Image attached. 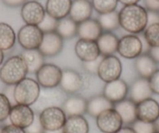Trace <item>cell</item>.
Returning a JSON list of instances; mask_svg holds the SVG:
<instances>
[{
    "mask_svg": "<svg viewBox=\"0 0 159 133\" xmlns=\"http://www.w3.org/2000/svg\"><path fill=\"white\" fill-rule=\"evenodd\" d=\"M119 25L134 34L144 31L148 27V11L140 5L125 6L119 12Z\"/></svg>",
    "mask_w": 159,
    "mask_h": 133,
    "instance_id": "1",
    "label": "cell"
},
{
    "mask_svg": "<svg viewBox=\"0 0 159 133\" xmlns=\"http://www.w3.org/2000/svg\"><path fill=\"white\" fill-rule=\"evenodd\" d=\"M28 73L24 59L20 55L9 58L0 69V79L8 86H15L25 79Z\"/></svg>",
    "mask_w": 159,
    "mask_h": 133,
    "instance_id": "2",
    "label": "cell"
},
{
    "mask_svg": "<svg viewBox=\"0 0 159 133\" xmlns=\"http://www.w3.org/2000/svg\"><path fill=\"white\" fill-rule=\"evenodd\" d=\"M41 86L37 80L27 78L18 82L13 88V99L18 104L30 106L38 100Z\"/></svg>",
    "mask_w": 159,
    "mask_h": 133,
    "instance_id": "3",
    "label": "cell"
},
{
    "mask_svg": "<svg viewBox=\"0 0 159 133\" xmlns=\"http://www.w3.org/2000/svg\"><path fill=\"white\" fill-rule=\"evenodd\" d=\"M44 33L35 25L23 26L17 33V41L24 50L38 49L42 42Z\"/></svg>",
    "mask_w": 159,
    "mask_h": 133,
    "instance_id": "4",
    "label": "cell"
},
{
    "mask_svg": "<svg viewBox=\"0 0 159 133\" xmlns=\"http://www.w3.org/2000/svg\"><path fill=\"white\" fill-rule=\"evenodd\" d=\"M122 72L123 66L121 61L113 55L103 58L99 65L97 75L103 82L106 83L119 79Z\"/></svg>",
    "mask_w": 159,
    "mask_h": 133,
    "instance_id": "5",
    "label": "cell"
},
{
    "mask_svg": "<svg viewBox=\"0 0 159 133\" xmlns=\"http://www.w3.org/2000/svg\"><path fill=\"white\" fill-rule=\"evenodd\" d=\"M62 70L54 64H44L36 73V80L40 86L52 89L59 86L62 79Z\"/></svg>",
    "mask_w": 159,
    "mask_h": 133,
    "instance_id": "6",
    "label": "cell"
},
{
    "mask_svg": "<svg viewBox=\"0 0 159 133\" xmlns=\"http://www.w3.org/2000/svg\"><path fill=\"white\" fill-rule=\"evenodd\" d=\"M39 118L44 129L46 131H55L63 128L67 117L62 108L59 107H48L41 112Z\"/></svg>",
    "mask_w": 159,
    "mask_h": 133,
    "instance_id": "7",
    "label": "cell"
},
{
    "mask_svg": "<svg viewBox=\"0 0 159 133\" xmlns=\"http://www.w3.org/2000/svg\"><path fill=\"white\" fill-rule=\"evenodd\" d=\"M143 43L137 35H125L119 39L117 52L125 59H137L143 53Z\"/></svg>",
    "mask_w": 159,
    "mask_h": 133,
    "instance_id": "8",
    "label": "cell"
},
{
    "mask_svg": "<svg viewBox=\"0 0 159 133\" xmlns=\"http://www.w3.org/2000/svg\"><path fill=\"white\" fill-rule=\"evenodd\" d=\"M98 129L103 133H116L123 127V121L119 113L114 109L105 110L96 117Z\"/></svg>",
    "mask_w": 159,
    "mask_h": 133,
    "instance_id": "9",
    "label": "cell"
},
{
    "mask_svg": "<svg viewBox=\"0 0 159 133\" xmlns=\"http://www.w3.org/2000/svg\"><path fill=\"white\" fill-rule=\"evenodd\" d=\"M45 9L40 2L27 1L21 7L20 15L26 24L38 26L45 16Z\"/></svg>",
    "mask_w": 159,
    "mask_h": 133,
    "instance_id": "10",
    "label": "cell"
},
{
    "mask_svg": "<svg viewBox=\"0 0 159 133\" xmlns=\"http://www.w3.org/2000/svg\"><path fill=\"white\" fill-rule=\"evenodd\" d=\"M63 39L56 31L45 33L39 50L44 57H55L62 51Z\"/></svg>",
    "mask_w": 159,
    "mask_h": 133,
    "instance_id": "11",
    "label": "cell"
},
{
    "mask_svg": "<svg viewBox=\"0 0 159 133\" xmlns=\"http://www.w3.org/2000/svg\"><path fill=\"white\" fill-rule=\"evenodd\" d=\"M34 115L30 106L16 104L12 106L9 118L12 125L25 129L33 122Z\"/></svg>",
    "mask_w": 159,
    "mask_h": 133,
    "instance_id": "12",
    "label": "cell"
},
{
    "mask_svg": "<svg viewBox=\"0 0 159 133\" xmlns=\"http://www.w3.org/2000/svg\"><path fill=\"white\" fill-rule=\"evenodd\" d=\"M128 92L127 83L120 79L106 82L103 89V95L114 104L125 100Z\"/></svg>",
    "mask_w": 159,
    "mask_h": 133,
    "instance_id": "13",
    "label": "cell"
},
{
    "mask_svg": "<svg viewBox=\"0 0 159 133\" xmlns=\"http://www.w3.org/2000/svg\"><path fill=\"white\" fill-rule=\"evenodd\" d=\"M137 120L155 123L159 119V103L152 97L137 104Z\"/></svg>",
    "mask_w": 159,
    "mask_h": 133,
    "instance_id": "14",
    "label": "cell"
},
{
    "mask_svg": "<svg viewBox=\"0 0 159 133\" xmlns=\"http://www.w3.org/2000/svg\"><path fill=\"white\" fill-rule=\"evenodd\" d=\"M83 86L84 80L77 72L70 69L62 70V79L59 86L64 92L74 94L80 91Z\"/></svg>",
    "mask_w": 159,
    "mask_h": 133,
    "instance_id": "15",
    "label": "cell"
},
{
    "mask_svg": "<svg viewBox=\"0 0 159 133\" xmlns=\"http://www.w3.org/2000/svg\"><path fill=\"white\" fill-rule=\"evenodd\" d=\"M75 53L83 62L95 60L101 55L96 41L79 39L75 44Z\"/></svg>",
    "mask_w": 159,
    "mask_h": 133,
    "instance_id": "16",
    "label": "cell"
},
{
    "mask_svg": "<svg viewBox=\"0 0 159 133\" xmlns=\"http://www.w3.org/2000/svg\"><path fill=\"white\" fill-rule=\"evenodd\" d=\"M128 94H129V99L137 104L143 100L151 98L153 92L150 86L149 80L141 77L136 79L129 86Z\"/></svg>",
    "mask_w": 159,
    "mask_h": 133,
    "instance_id": "17",
    "label": "cell"
},
{
    "mask_svg": "<svg viewBox=\"0 0 159 133\" xmlns=\"http://www.w3.org/2000/svg\"><path fill=\"white\" fill-rule=\"evenodd\" d=\"M102 33L103 30L98 20L90 18L78 24L76 35L80 39L96 41Z\"/></svg>",
    "mask_w": 159,
    "mask_h": 133,
    "instance_id": "18",
    "label": "cell"
},
{
    "mask_svg": "<svg viewBox=\"0 0 159 133\" xmlns=\"http://www.w3.org/2000/svg\"><path fill=\"white\" fill-rule=\"evenodd\" d=\"M93 10L90 0H73L69 16L76 24H80L91 18Z\"/></svg>",
    "mask_w": 159,
    "mask_h": 133,
    "instance_id": "19",
    "label": "cell"
},
{
    "mask_svg": "<svg viewBox=\"0 0 159 133\" xmlns=\"http://www.w3.org/2000/svg\"><path fill=\"white\" fill-rule=\"evenodd\" d=\"M114 109L120 115L123 125H133L137 120V104L130 99H125L115 104Z\"/></svg>",
    "mask_w": 159,
    "mask_h": 133,
    "instance_id": "20",
    "label": "cell"
},
{
    "mask_svg": "<svg viewBox=\"0 0 159 133\" xmlns=\"http://www.w3.org/2000/svg\"><path fill=\"white\" fill-rule=\"evenodd\" d=\"M134 67L140 77L148 79L157 70V63L148 52L142 53L135 59Z\"/></svg>",
    "mask_w": 159,
    "mask_h": 133,
    "instance_id": "21",
    "label": "cell"
},
{
    "mask_svg": "<svg viewBox=\"0 0 159 133\" xmlns=\"http://www.w3.org/2000/svg\"><path fill=\"white\" fill-rule=\"evenodd\" d=\"M88 100L80 96H71L64 102L62 108L66 117L83 116L87 113Z\"/></svg>",
    "mask_w": 159,
    "mask_h": 133,
    "instance_id": "22",
    "label": "cell"
},
{
    "mask_svg": "<svg viewBox=\"0 0 159 133\" xmlns=\"http://www.w3.org/2000/svg\"><path fill=\"white\" fill-rule=\"evenodd\" d=\"M72 0H47L45 12L57 20L63 19L70 14Z\"/></svg>",
    "mask_w": 159,
    "mask_h": 133,
    "instance_id": "23",
    "label": "cell"
},
{
    "mask_svg": "<svg viewBox=\"0 0 159 133\" xmlns=\"http://www.w3.org/2000/svg\"><path fill=\"white\" fill-rule=\"evenodd\" d=\"M119 39L112 32L103 31L98 39L96 41L100 51L101 55H113L118 51Z\"/></svg>",
    "mask_w": 159,
    "mask_h": 133,
    "instance_id": "24",
    "label": "cell"
},
{
    "mask_svg": "<svg viewBox=\"0 0 159 133\" xmlns=\"http://www.w3.org/2000/svg\"><path fill=\"white\" fill-rule=\"evenodd\" d=\"M20 56L24 59L29 73L36 74L40 68L44 65V55L38 49L24 50Z\"/></svg>",
    "mask_w": 159,
    "mask_h": 133,
    "instance_id": "25",
    "label": "cell"
},
{
    "mask_svg": "<svg viewBox=\"0 0 159 133\" xmlns=\"http://www.w3.org/2000/svg\"><path fill=\"white\" fill-rule=\"evenodd\" d=\"M110 108H114V104L109 101L102 94L94 96L88 100L87 113L91 117H97L101 113Z\"/></svg>",
    "mask_w": 159,
    "mask_h": 133,
    "instance_id": "26",
    "label": "cell"
},
{
    "mask_svg": "<svg viewBox=\"0 0 159 133\" xmlns=\"http://www.w3.org/2000/svg\"><path fill=\"white\" fill-rule=\"evenodd\" d=\"M63 133H89V124L84 116L67 117Z\"/></svg>",
    "mask_w": 159,
    "mask_h": 133,
    "instance_id": "27",
    "label": "cell"
},
{
    "mask_svg": "<svg viewBox=\"0 0 159 133\" xmlns=\"http://www.w3.org/2000/svg\"><path fill=\"white\" fill-rule=\"evenodd\" d=\"M16 33L13 27L6 23H0V49L10 50L16 43Z\"/></svg>",
    "mask_w": 159,
    "mask_h": 133,
    "instance_id": "28",
    "label": "cell"
},
{
    "mask_svg": "<svg viewBox=\"0 0 159 133\" xmlns=\"http://www.w3.org/2000/svg\"><path fill=\"white\" fill-rule=\"evenodd\" d=\"M77 26L71 18L66 17L58 21L56 31L62 39H71L77 34Z\"/></svg>",
    "mask_w": 159,
    "mask_h": 133,
    "instance_id": "29",
    "label": "cell"
},
{
    "mask_svg": "<svg viewBox=\"0 0 159 133\" xmlns=\"http://www.w3.org/2000/svg\"><path fill=\"white\" fill-rule=\"evenodd\" d=\"M98 20L103 31L105 32H111L120 27L119 13L116 11L105 14H99Z\"/></svg>",
    "mask_w": 159,
    "mask_h": 133,
    "instance_id": "30",
    "label": "cell"
},
{
    "mask_svg": "<svg viewBox=\"0 0 159 133\" xmlns=\"http://www.w3.org/2000/svg\"><path fill=\"white\" fill-rule=\"evenodd\" d=\"M143 38L150 48L159 47V24L148 26L143 31Z\"/></svg>",
    "mask_w": 159,
    "mask_h": 133,
    "instance_id": "31",
    "label": "cell"
},
{
    "mask_svg": "<svg viewBox=\"0 0 159 133\" xmlns=\"http://www.w3.org/2000/svg\"><path fill=\"white\" fill-rule=\"evenodd\" d=\"M119 0H91L93 8L99 14L116 11Z\"/></svg>",
    "mask_w": 159,
    "mask_h": 133,
    "instance_id": "32",
    "label": "cell"
},
{
    "mask_svg": "<svg viewBox=\"0 0 159 133\" xmlns=\"http://www.w3.org/2000/svg\"><path fill=\"white\" fill-rule=\"evenodd\" d=\"M12 105L6 94L0 93V122L7 120L10 116Z\"/></svg>",
    "mask_w": 159,
    "mask_h": 133,
    "instance_id": "33",
    "label": "cell"
},
{
    "mask_svg": "<svg viewBox=\"0 0 159 133\" xmlns=\"http://www.w3.org/2000/svg\"><path fill=\"white\" fill-rule=\"evenodd\" d=\"M131 125L136 133H155L157 131L155 123H150V122L137 120Z\"/></svg>",
    "mask_w": 159,
    "mask_h": 133,
    "instance_id": "34",
    "label": "cell"
},
{
    "mask_svg": "<svg viewBox=\"0 0 159 133\" xmlns=\"http://www.w3.org/2000/svg\"><path fill=\"white\" fill-rule=\"evenodd\" d=\"M58 21L59 20L53 18L52 16L48 15V13H45L43 20L38 25V27L42 30V31L44 33L56 31V27H57L58 25Z\"/></svg>",
    "mask_w": 159,
    "mask_h": 133,
    "instance_id": "35",
    "label": "cell"
},
{
    "mask_svg": "<svg viewBox=\"0 0 159 133\" xmlns=\"http://www.w3.org/2000/svg\"><path fill=\"white\" fill-rule=\"evenodd\" d=\"M104 57H105V56L100 55L97 59H95V60L91 61V62H83V67L85 71H86L87 73H90V74L97 75L99 65H100L101 62H102Z\"/></svg>",
    "mask_w": 159,
    "mask_h": 133,
    "instance_id": "36",
    "label": "cell"
},
{
    "mask_svg": "<svg viewBox=\"0 0 159 133\" xmlns=\"http://www.w3.org/2000/svg\"><path fill=\"white\" fill-rule=\"evenodd\" d=\"M26 133H44L45 129L42 125L39 118V114H35L33 122L25 128Z\"/></svg>",
    "mask_w": 159,
    "mask_h": 133,
    "instance_id": "37",
    "label": "cell"
},
{
    "mask_svg": "<svg viewBox=\"0 0 159 133\" xmlns=\"http://www.w3.org/2000/svg\"><path fill=\"white\" fill-rule=\"evenodd\" d=\"M150 86L153 94L159 95V69H157L151 77L148 79Z\"/></svg>",
    "mask_w": 159,
    "mask_h": 133,
    "instance_id": "38",
    "label": "cell"
},
{
    "mask_svg": "<svg viewBox=\"0 0 159 133\" xmlns=\"http://www.w3.org/2000/svg\"><path fill=\"white\" fill-rule=\"evenodd\" d=\"M0 133H26V131L24 128H21L11 124V125H6L3 128H1Z\"/></svg>",
    "mask_w": 159,
    "mask_h": 133,
    "instance_id": "39",
    "label": "cell"
},
{
    "mask_svg": "<svg viewBox=\"0 0 159 133\" xmlns=\"http://www.w3.org/2000/svg\"><path fill=\"white\" fill-rule=\"evenodd\" d=\"M144 5L147 11L159 13V2L157 0H144Z\"/></svg>",
    "mask_w": 159,
    "mask_h": 133,
    "instance_id": "40",
    "label": "cell"
},
{
    "mask_svg": "<svg viewBox=\"0 0 159 133\" xmlns=\"http://www.w3.org/2000/svg\"><path fill=\"white\" fill-rule=\"evenodd\" d=\"M159 24V13L148 11V26Z\"/></svg>",
    "mask_w": 159,
    "mask_h": 133,
    "instance_id": "41",
    "label": "cell"
},
{
    "mask_svg": "<svg viewBox=\"0 0 159 133\" xmlns=\"http://www.w3.org/2000/svg\"><path fill=\"white\" fill-rule=\"evenodd\" d=\"M27 0H2L4 5H6L8 7H19L24 5Z\"/></svg>",
    "mask_w": 159,
    "mask_h": 133,
    "instance_id": "42",
    "label": "cell"
},
{
    "mask_svg": "<svg viewBox=\"0 0 159 133\" xmlns=\"http://www.w3.org/2000/svg\"><path fill=\"white\" fill-rule=\"evenodd\" d=\"M148 53L152 57V59L155 61L156 63L159 64V47L150 48Z\"/></svg>",
    "mask_w": 159,
    "mask_h": 133,
    "instance_id": "43",
    "label": "cell"
},
{
    "mask_svg": "<svg viewBox=\"0 0 159 133\" xmlns=\"http://www.w3.org/2000/svg\"><path fill=\"white\" fill-rule=\"evenodd\" d=\"M116 133H136L135 131L133 129L132 127H129V126H125V127H122L119 131H117Z\"/></svg>",
    "mask_w": 159,
    "mask_h": 133,
    "instance_id": "44",
    "label": "cell"
},
{
    "mask_svg": "<svg viewBox=\"0 0 159 133\" xmlns=\"http://www.w3.org/2000/svg\"><path fill=\"white\" fill-rule=\"evenodd\" d=\"M140 0H119V2H121L124 6H130L137 4Z\"/></svg>",
    "mask_w": 159,
    "mask_h": 133,
    "instance_id": "45",
    "label": "cell"
},
{
    "mask_svg": "<svg viewBox=\"0 0 159 133\" xmlns=\"http://www.w3.org/2000/svg\"><path fill=\"white\" fill-rule=\"evenodd\" d=\"M44 133H63V130L62 129H59V130H55V131H46L45 130Z\"/></svg>",
    "mask_w": 159,
    "mask_h": 133,
    "instance_id": "46",
    "label": "cell"
},
{
    "mask_svg": "<svg viewBox=\"0 0 159 133\" xmlns=\"http://www.w3.org/2000/svg\"><path fill=\"white\" fill-rule=\"evenodd\" d=\"M3 60H4V53L3 51L0 49V65H2L3 63Z\"/></svg>",
    "mask_w": 159,
    "mask_h": 133,
    "instance_id": "47",
    "label": "cell"
},
{
    "mask_svg": "<svg viewBox=\"0 0 159 133\" xmlns=\"http://www.w3.org/2000/svg\"><path fill=\"white\" fill-rule=\"evenodd\" d=\"M156 128H157V131H159V119L155 122Z\"/></svg>",
    "mask_w": 159,
    "mask_h": 133,
    "instance_id": "48",
    "label": "cell"
},
{
    "mask_svg": "<svg viewBox=\"0 0 159 133\" xmlns=\"http://www.w3.org/2000/svg\"><path fill=\"white\" fill-rule=\"evenodd\" d=\"M155 133H159V131H157Z\"/></svg>",
    "mask_w": 159,
    "mask_h": 133,
    "instance_id": "49",
    "label": "cell"
},
{
    "mask_svg": "<svg viewBox=\"0 0 159 133\" xmlns=\"http://www.w3.org/2000/svg\"><path fill=\"white\" fill-rule=\"evenodd\" d=\"M157 2H159V0H157Z\"/></svg>",
    "mask_w": 159,
    "mask_h": 133,
    "instance_id": "50",
    "label": "cell"
},
{
    "mask_svg": "<svg viewBox=\"0 0 159 133\" xmlns=\"http://www.w3.org/2000/svg\"><path fill=\"white\" fill-rule=\"evenodd\" d=\"M0 131H1V128H0Z\"/></svg>",
    "mask_w": 159,
    "mask_h": 133,
    "instance_id": "51",
    "label": "cell"
}]
</instances>
